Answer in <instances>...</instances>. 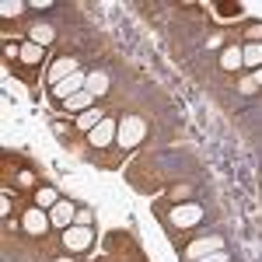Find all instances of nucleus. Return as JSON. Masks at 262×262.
I'll return each mask as SVG.
<instances>
[{
	"label": "nucleus",
	"mask_w": 262,
	"mask_h": 262,
	"mask_svg": "<svg viewBox=\"0 0 262 262\" xmlns=\"http://www.w3.org/2000/svg\"><path fill=\"white\" fill-rule=\"evenodd\" d=\"M28 35H32V42H35V46H42V49H46V46H49V42L56 39V28H53V25H49V21H35V25H32V32H28Z\"/></svg>",
	"instance_id": "nucleus-10"
},
{
	"label": "nucleus",
	"mask_w": 262,
	"mask_h": 262,
	"mask_svg": "<svg viewBox=\"0 0 262 262\" xmlns=\"http://www.w3.org/2000/svg\"><path fill=\"white\" fill-rule=\"evenodd\" d=\"M206 46H210V49H221V46H224V35H210V39H206Z\"/></svg>",
	"instance_id": "nucleus-24"
},
{
	"label": "nucleus",
	"mask_w": 262,
	"mask_h": 262,
	"mask_svg": "<svg viewBox=\"0 0 262 262\" xmlns=\"http://www.w3.org/2000/svg\"><path fill=\"white\" fill-rule=\"evenodd\" d=\"M91 245H95V231L88 224H70L63 231V248L67 252H88Z\"/></svg>",
	"instance_id": "nucleus-2"
},
{
	"label": "nucleus",
	"mask_w": 262,
	"mask_h": 262,
	"mask_svg": "<svg viewBox=\"0 0 262 262\" xmlns=\"http://www.w3.org/2000/svg\"><path fill=\"white\" fill-rule=\"evenodd\" d=\"M56 203H60V192L49 189V185H42L39 192H35V206H39V210H53Z\"/></svg>",
	"instance_id": "nucleus-15"
},
{
	"label": "nucleus",
	"mask_w": 262,
	"mask_h": 262,
	"mask_svg": "<svg viewBox=\"0 0 262 262\" xmlns=\"http://www.w3.org/2000/svg\"><path fill=\"white\" fill-rule=\"evenodd\" d=\"M143 137H147V122H143L140 116H126V119L119 122V137H116V143H119L122 150H133Z\"/></svg>",
	"instance_id": "nucleus-1"
},
{
	"label": "nucleus",
	"mask_w": 262,
	"mask_h": 262,
	"mask_svg": "<svg viewBox=\"0 0 262 262\" xmlns=\"http://www.w3.org/2000/svg\"><path fill=\"white\" fill-rule=\"evenodd\" d=\"M42 53H46V49L28 39L25 46H21V63H25V67H35V63H42Z\"/></svg>",
	"instance_id": "nucleus-14"
},
{
	"label": "nucleus",
	"mask_w": 262,
	"mask_h": 262,
	"mask_svg": "<svg viewBox=\"0 0 262 262\" xmlns=\"http://www.w3.org/2000/svg\"><path fill=\"white\" fill-rule=\"evenodd\" d=\"M56 262H74V259H67V255H63V259H56Z\"/></svg>",
	"instance_id": "nucleus-27"
},
{
	"label": "nucleus",
	"mask_w": 262,
	"mask_h": 262,
	"mask_svg": "<svg viewBox=\"0 0 262 262\" xmlns=\"http://www.w3.org/2000/svg\"><path fill=\"white\" fill-rule=\"evenodd\" d=\"M185 196H189V185H175V189H171V200H175V203L185 200Z\"/></svg>",
	"instance_id": "nucleus-22"
},
{
	"label": "nucleus",
	"mask_w": 262,
	"mask_h": 262,
	"mask_svg": "<svg viewBox=\"0 0 262 262\" xmlns=\"http://www.w3.org/2000/svg\"><path fill=\"white\" fill-rule=\"evenodd\" d=\"M116 137H119V122H116V119H101L98 126L88 133V140H91V147H95V150L108 147V143L116 140Z\"/></svg>",
	"instance_id": "nucleus-3"
},
{
	"label": "nucleus",
	"mask_w": 262,
	"mask_h": 262,
	"mask_svg": "<svg viewBox=\"0 0 262 262\" xmlns=\"http://www.w3.org/2000/svg\"><path fill=\"white\" fill-rule=\"evenodd\" d=\"M77 224H88V227H91V213H88V210H77Z\"/></svg>",
	"instance_id": "nucleus-26"
},
{
	"label": "nucleus",
	"mask_w": 262,
	"mask_h": 262,
	"mask_svg": "<svg viewBox=\"0 0 262 262\" xmlns=\"http://www.w3.org/2000/svg\"><path fill=\"white\" fill-rule=\"evenodd\" d=\"M88 95H95V98H101V95H108V74L105 70H91L88 74V88H84Z\"/></svg>",
	"instance_id": "nucleus-11"
},
{
	"label": "nucleus",
	"mask_w": 262,
	"mask_h": 262,
	"mask_svg": "<svg viewBox=\"0 0 262 262\" xmlns=\"http://www.w3.org/2000/svg\"><path fill=\"white\" fill-rule=\"evenodd\" d=\"M49 221H53V227L67 231L70 224H77V206H74V203H67V200H60L53 210H49Z\"/></svg>",
	"instance_id": "nucleus-5"
},
{
	"label": "nucleus",
	"mask_w": 262,
	"mask_h": 262,
	"mask_svg": "<svg viewBox=\"0 0 262 262\" xmlns=\"http://www.w3.org/2000/svg\"><path fill=\"white\" fill-rule=\"evenodd\" d=\"M98 122H101V112H98V108H88V112H81V116H77V126H81V129H88V133H91Z\"/></svg>",
	"instance_id": "nucleus-17"
},
{
	"label": "nucleus",
	"mask_w": 262,
	"mask_h": 262,
	"mask_svg": "<svg viewBox=\"0 0 262 262\" xmlns=\"http://www.w3.org/2000/svg\"><path fill=\"white\" fill-rule=\"evenodd\" d=\"M203 221V206L200 203H179L171 206V224L175 227H192V224Z\"/></svg>",
	"instance_id": "nucleus-4"
},
{
	"label": "nucleus",
	"mask_w": 262,
	"mask_h": 262,
	"mask_svg": "<svg viewBox=\"0 0 262 262\" xmlns=\"http://www.w3.org/2000/svg\"><path fill=\"white\" fill-rule=\"evenodd\" d=\"M4 56L7 60H21V46H4Z\"/></svg>",
	"instance_id": "nucleus-21"
},
{
	"label": "nucleus",
	"mask_w": 262,
	"mask_h": 262,
	"mask_svg": "<svg viewBox=\"0 0 262 262\" xmlns=\"http://www.w3.org/2000/svg\"><path fill=\"white\" fill-rule=\"evenodd\" d=\"M242 60H245V67H252V70L262 67V42H248L242 49Z\"/></svg>",
	"instance_id": "nucleus-16"
},
{
	"label": "nucleus",
	"mask_w": 262,
	"mask_h": 262,
	"mask_svg": "<svg viewBox=\"0 0 262 262\" xmlns=\"http://www.w3.org/2000/svg\"><path fill=\"white\" fill-rule=\"evenodd\" d=\"M74 74H77V60H74V56H60V60H56L53 67H49V84L56 88L60 81L74 77Z\"/></svg>",
	"instance_id": "nucleus-8"
},
{
	"label": "nucleus",
	"mask_w": 262,
	"mask_h": 262,
	"mask_svg": "<svg viewBox=\"0 0 262 262\" xmlns=\"http://www.w3.org/2000/svg\"><path fill=\"white\" fill-rule=\"evenodd\" d=\"M28 7H32V11H49V7H53V0H32Z\"/></svg>",
	"instance_id": "nucleus-23"
},
{
	"label": "nucleus",
	"mask_w": 262,
	"mask_h": 262,
	"mask_svg": "<svg viewBox=\"0 0 262 262\" xmlns=\"http://www.w3.org/2000/svg\"><path fill=\"white\" fill-rule=\"evenodd\" d=\"M238 14H242L238 4H221V18H238Z\"/></svg>",
	"instance_id": "nucleus-20"
},
{
	"label": "nucleus",
	"mask_w": 262,
	"mask_h": 262,
	"mask_svg": "<svg viewBox=\"0 0 262 262\" xmlns=\"http://www.w3.org/2000/svg\"><path fill=\"white\" fill-rule=\"evenodd\" d=\"M49 213L39 210V206H32V210H25V217H21V227L28 231V234H46V227H49Z\"/></svg>",
	"instance_id": "nucleus-7"
},
{
	"label": "nucleus",
	"mask_w": 262,
	"mask_h": 262,
	"mask_svg": "<svg viewBox=\"0 0 262 262\" xmlns=\"http://www.w3.org/2000/svg\"><path fill=\"white\" fill-rule=\"evenodd\" d=\"M25 7H28V4H21V0H4V4H0V14H4V18H18Z\"/></svg>",
	"instance_id": "nucleus-18"
},
{
	"label": "nucleus",
	"mask_w": 262,
	"mask_h": 262,
	"mask_svg": "<svg viewBox=\"0 0 262 262\" xmlns=\"http://www.w3.org/2000/svg\"><path fill=\"white\" fill-rule=\"evenodd\" d=\"M84 88H88V74H81V70H77L74 77H67V81L56 84V88H53V95H56L60 101H67V98H74V95H81Z\"/></svg>",
	"instance_id": "nucleus-6"
},
{
	"label": "nucleus",
	"mask_w": 262,
	"mask_h": 262,
	"mask_svg": "<svg viewBox=\"0 0 262 262\" xmlns=\"http://www.w3.org/2000/svg\"><path fill=\"white\" fill-rule=\"evenodd\" d=\"M221 67H224V70H231V74L242 70V67H245L242 49H238V46H224V49H221Z\"/></svg>",
	"instance_id": "nucleus-12"
},
{
	"label": "nucleus",
	"mask_w": 262,
	"mask_h": 262,
	"mask_svg": "<svg viewBox=\"0 0 262 262\" xmlns=\"http://www.w3.org/2000/svg\"><path fill=\"white\" fill-rule=\"evenodd\" d=\"M0 213H4V217H7V213H11V200H7V192H4V196H0Z\"/></svg>",
	"instance_id": "nucleus-25"
},
{
	"label": "nucleus",
	"mask_w": 262,
	"mask_h": 262,
	"mask_svg": "<svg viewBox=\"0 0 262 262\" xmlns=\"http://www.w3.org/2000/svg\"><path fill=\"white\" fill-rule=\"evenodd\" d=\"M95 95H88V91H81V95H74V98H67L63 105L70 108V112H88V108H95Z\"/></svg>",
	"instance_id": "nucleus-13"
},
{
	"label": "nucleus",
	"mask_w": 262,
	"mask_h": 262,
	"mask_svg": "<svg viewBox=\"0 0 262 262\" xmlns=\"http://www.w3.org/2000/svg\"><path fill=\"white\" fill-rule=\"evenodd\" d=\"M192 262H231V255H227V252H210V255H200V259H192Z\"/></svg>",
	"instance_id": "nucleus-19"
},
{
	"label": "nucleus",
	"mask_w": 262,
	"mask_h": 262,
	"mask_svg": "<svg viewBox=\"0 0 262 262\" xmlns=\"http://www.w3.org/2000/svg\"><path fill=\"white\" fill-rule=\"evenodd\" d=\"M224 248V238L221 234H206V238H196L189 245V259H200V255H210V252H221Z\"/></svg>",
	"instance_id": "nucleus-9"
}]
</instances>
